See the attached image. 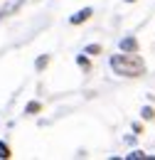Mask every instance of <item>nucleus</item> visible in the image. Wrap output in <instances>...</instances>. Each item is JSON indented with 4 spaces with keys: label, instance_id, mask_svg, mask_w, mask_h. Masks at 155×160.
Masks as SVG:
<instances>
[{
    "label": "nucleus",
    "instance_id": "obj_1",
    "mask_svg": "<svg viewBox=\"0 0 155 160\" xmlns=\"http://www.w3.org/2000/svg\"><path fill=\"white\" fill-rule=\"evenodd\" d=\"M111 69L118 77L136 79V77L145 74V62L138 57V52H123V54H113L111 57Z\"/></svg>",
    "mask_w": 155,
    "mask_h": 160
},
{
    "label": "nucleus",
    "instance_id": "obj_2",
    "mask_svg": "<svg viewBox=\"0 0 155 160\" xmlns=\"http://www.w3.org/2000/svg\"><path fill=\"white\" fill-rule=\"evenodd\" d=\"M89 18H91V8H84V10H79L77 15H72V25H79V22H86L89 20Z\"/></svg>",
    "mask_w": 155,
    "mask_h": 160
},
{
    "label": "nucleus",
    "instance_id": "obj_3",
    "mask_svg": "<svg viewBox=\"0 0 155 160\" xmlns=\"http://www.w3.org/2000/svg\"><path fill=\"white\" fill-rule=\"evenodd\" d=\"M121 49H123V52H138V40H136V37H126V40H121Z\"/></svg>",
    "mask_w": 155,
    "mask_h": 160
},
{
    "label": "nucleus",
    "instance_id": "obj_4",
    "mask_svg": "<svg viewBox=\"0 0 155 160\" xmlns=\"http://www.w3.org/2000/svg\"><path fill=\"white\" fill-rule=\"evenodd\" d=\"M0 158H2V160H8V158H10V148H8L5 143H0Z\"/></svg>",
    "mask_w": 155,
    "mask_h": 160
},
{
    "label": "nucleus",
    "instance_id": "obj_5",
    "mask_svg": "<svg viewBox=\"0 0 155 160\" xmlns=\"http://www.w3.org/2000/svg\"><path fill=\"white\" fill-rule=\"evenodd\" d=\"M98 52H101L98 44H89V47H86V54H98Z\"/></svg>",
    "mask_w": 155,
    "mask_h": 160
},
{
    "label": "nucleus",
    "instance_id": "obj_6",
    "mask_svg": "<svg viewBox=\"0 0 155 160\" xmlns=\"http://www.w3.org/2000/svg\"><path fill=\"white\" fill-rule=\"evenodd\" d=\"M35 111H39V103H37V101H32V103L27 106V113H35Z\"/></svg>",
    "mask_w": 155,
    "mask_h": 160
},
{
    "label": "nucleus",
    "instance_id": "obj_7",
    "mask_svg": "<svg viewBox=\"0 0 155 160\" xmlns=\"http://www.w3.org/2000/svg\"><path fill=\"white\" fill-rule=\"evenodd\" d=\"M136 158H148V155H145V153H140V150H136V153H131V155H128V160H136Z\"/></svg>",
    "mask_w": 155,
    "mask_h": 160
},
{
    "label": "nucleus",
    "instance_id": "obj_8",
    "mask_svg": "<svg viewBox=\"0 0 155 160\" xmlns=\"http://www.w3.org/2000/svg\"><path fill=\"white\" fill-rule=\"evenodd\" d=\"M47 62H49V57H39V59H37V69H42V67H47Z\"/></svg>",
    "mask_w": 155,
    "mask_h": 160
},
{
    "label": "nucleus",
    "instance_id": "obj_9",
    "mask_svg": "<svg viewBox=\"0 0 155 160\" xmlns=\"http://www.w3.org/2000/svg\"><path fill=\"white\" fill-rule=\"evenodd\" d=\"M143 116H145V118L150 121V118H153V116H155V113H153V108H143Z\"/></svg>",
    "mask_w": 155,
    "mask_h": 160
},
{
    "label": "nucleus",
    "instance_id": "obj_10",
    "mask_svg": "<svg viewBox=\"0 0 155 160\" xmlns=\"http://www.w3.org/2000/svg\"><path fill=\"white\" fill-rule=\"evenodd\" d=\"M79 67H84V69H89V62H86V59H84V57H79Z\"/></svg>",
    "mask_w": 155,
    "mask_h": 160
}]
</instances>
